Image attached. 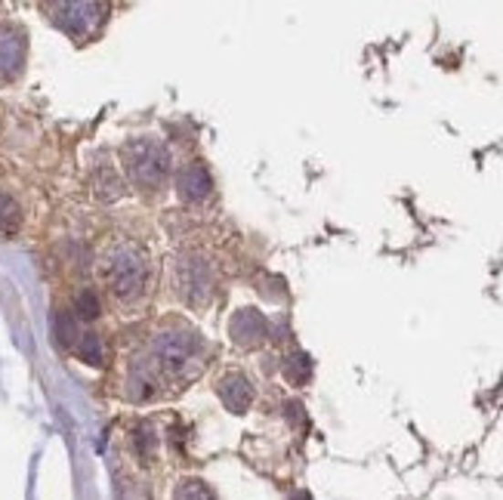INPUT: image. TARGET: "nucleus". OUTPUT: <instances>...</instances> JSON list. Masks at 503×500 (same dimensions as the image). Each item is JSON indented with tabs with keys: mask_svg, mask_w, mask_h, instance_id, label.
<instances>
[{
	"mask_svg": "<svg viewBox=\"0 0 503 500\" xmlns=\"http://www.w3.org/2000/svg\"><path fill=\"white\" fill-rule=\"evenodd\" d=\"M56 337H59V343L62 346H71L78 340V328H75V321H71V316H56Z\"/></svg>",
	"mask_w": 503,
	"mask_h": 500,
	"instance_id": "nucleus-6",
	"label": "nucleus"
},
{
	"mask_svg": "<svg viewBox=\"0 0 503 500\" xmlns=\"http://www.w3.org/2000/svg\"><path fill=\"white\" fill-rule=\"evenodd\" d=\"M78 316L87 321H93L100 316V297H96L93 290H80L78 294Z\"/></svg>",
	"mask_w": 503,
	"mask_h": 500,
	"instance_id": "nucleus-5",
	"label": "nucleus"
},
{
	"mask_svg": "<svg viewBox=\"0 0 503 500\" xmlns=\"http://www.w3.org/2000/svg\"><path fill=\"white\" fill-rule=\"evenodd\" d=\"M19 223H22V216H19V207H16V201L6 198V195H0V238L16 235Z\"/></svg>",
	"mask_w": 503,
	"mask_h": 500,
	"instance_id": "nucleus-3",
	"label": "nucleus"
},
{
	"mask_svg": "<svg viewBox=\"0 0 503 500\" xmlns=\"http://www.w3.org/2000/svg\"><path fill=\"white\" fill-rule=\"evenodd\" d=\"M142 281H145V266L133 250H121V254L111 256L109 285L121 300H133V297L142 290Z\"/></svg>",
	"mask_w": 503,
	"mask_h": 500,
	"instance_id": "nucleus-1",
	"label": "nucleus"
},
{
	"mask_svg": "<svg viewBox=\"0 0 503 500\" xmlns=\"http://www.w3.org/2000/svg\"><path fill=\"white\" fill-rule=\"evenodd\" d=\"M309 370H312V361L306 359V356H297L294 361L288 365V374H290V380H297V383H303L306 377H309Z\"/></svg>",
	"mask_w": 503,
	"mask_h": 500,
	"instance_id": "nucleus-7",
	"label": "nucleus"
},
{
	"mask_svg": "<svg viewBox=\"0 0 503 500\" xmlns=\"http://www.w3.org/2000/svg\"><path fill=\"white\" fill-rule=\"evenodd\" d=\"M78 352H80V359H84V361H90V365H100V361H102V343H100V337H93V334L80 337Z\"/></svg>",
	"mask_w": 503,
	"mask_h": 500,
	"instance_id": "nucleus-4",
	"label": "nucleus"
},
{
	"mask_svg": "<svg viewBox=\"0 0 503 500\" xmlns=\"http://www.w3.org/2000/svg\"><path fill=\"white\" fill-rule=\"evenodd\" d=\"M22 37L10 28H0V78H13L22 66Z\"/></svg>",
	"mask_w": 503,
	"mask_h": 500,
	"instance_id": "nucleus-2",
	"label": "nucleus"
}]
</instances>
